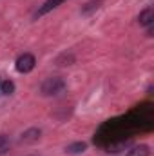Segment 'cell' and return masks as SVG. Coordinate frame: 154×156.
<instances>
[{
  "mask_svg": "<svg viewBox=\"0 0 154 156\" xmlns=\"http://www.w3.org/2000/svg\"><path fill=\"white\" fill-rule=\"evenodd\" d=\"M64 89H65V82H64V78H60V76L47 78L42 83V87H40L44 96H56V94L64 93Z\"/></svg>",
  "mask_w": 154,
  "mask_h": 156,
  "instance_id": "cell-1",
  "label": "cell"
},
{
  "mask_svg": "<svg viewBox=\"0 0 154 156\" xmlns=\"http://www.w3.org/2000/svg\"><path fill=\"white\" fill-rule=\"evenodd\" d=\"M35 66H37V58H35V55H31V53H24V55H20V56L16 58V64H15L16 71L22 73V75L31 73V71L35 69Z\"/></svg>",
  "mask_w": 154,
  "mask_h": 156,
  "instance_id": "cell-2",
  "label": "cell"
},
{
  "mask_svg": "<svg viewBox=\"0 0 154 156\" xmlns=\"http://www.w3.org/2000/svg\"><path fill=\"white\" fill-rule=\"evenodd\" d=\"M138 22H140L142 27H149V26H152L154 24V9L152 7L143 9V11L140 13V16H138Z\"/></svg>",
  "mask_w": 154,
  "mask_h": 156,
  "instance_id": "cell-3",
  "label": "cell"
},
{
  "mask_svg": "<svg viewBox=\"0 0 154 156\" xmlns=\"http://www.w3.org/2000/svg\"><path fill=\"white\" fill-rule=\"evenodd\" d=\"M65 0H45L42 5L38 7V11H37V16H44V15H47L49 11H53V9H56L60 4H64Z\"/></svg>",
  "mask_w": 154,
  "mask_h": 156,
  "instance_id": "cell-4",
  "label": "cell"
},
{
  "mask_svg": "<svg viewBox=\"0 0 154 156\" xmlns=\"http://www.w3.org/2000/svg\"><path fill=\"white\" fill-rule=\"evenodd\" d=\"M40 134H42V131L37 129V127L27 129L26 133H22L20 142H22V144H35V142H38V140H40Z\"/></svg>",
  "mask_w": 154,
  "mask_h": 156,
  "instance_id": "cell-5",
  "label": "cell"
},
{
  "mask_svg": "<svg viewBox=\"0 0 154 156\" xmlns=\"http://www.w3.org/2000/svg\"><path fill=\"white\" fill-rule=\"evenodd\" d=\"M131 145V140H120V142H111L109 144V151L107 153H120V151H125L127 147Z\"/></svg>",
  "mask_w": 154,
  "mask_h": 156,
  "instance_id": "cell-6",
  "label": "cell"
},
{
  "mask_svg": "<svg viewBox=\"0 0 154 156\" xmlns=\"http://www.w3.org/2000/svg\"><path fill=\"white\" fill-rule=\"evenodd\" d=\"M85 149H87V144H85V142H75V144H71V145L65 147V153H67V154H80V153H83Z\"/></svg>",
  "mask_w": 154,
  "mask_h": 156,
  "instance_id": "cell-7",
  "label": "cell"
},
{
  "mask_svg": "<svg viewBox=\"0 0 154 156\" xmlns=\"http://www.w3.org/2000/svg\"><path fill=\"white\" fill-rule=\"evenodd\" d=\"M149 154H151L149 145H136L127 153V156H149Z\"/></svg>",
  "mask_w": 154,
  "mask_h": 156,
  "instance_id": "cell-8",
  "label": "cell"
},
{
  "mask_svg": "<svg viewBox=\"0 0 154 156\" xmlns=\"http://www.w3.org/2000/svg\"><path fill=\"white\" fill-rule=\"evenodd\" d=\"M0 91H2V94L9 96V94H13V93H15V83H13L11 80H5V82H2V83H0Z\"/></svg>",
  "mask_w": 154,
  "mask_h": 156,
  "instance_id": "cell-9",
  "label": "cell"
},
{
  "mask_svg": "<svg viewBox=\"0 0 154 156\" xmlns=\"http://www.w3.org/2000/svg\"><path fill=\"white\" fill-rule=\"evenodd\" d=\"M9 147H11V140H9V136L0 134V156L5 154V153L9 151Z\"/></svg>",
  "mask_w": 154,
  "mask_h": 156,
  "instance_id": "cell-10",
  "label": "cell"
},
{
  "mask_svg": "<svg viewBox=\"0 0 154 156\" xmlns=\"http://www.w3.org/2000/svg\"><path fill=\"white\" fill-rule=\"evenodd\" d=\"M100 4H102V0H93V2H89V4H87V7H83V13H85V15H89L91 11L98 9V7H100Z\"/></svg>",
  "mask_w": 154,
  "mask_h": 156,
  "instance_id": "cell-11",
  "label": "cell"
}]
</instances>
